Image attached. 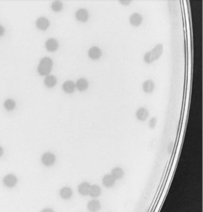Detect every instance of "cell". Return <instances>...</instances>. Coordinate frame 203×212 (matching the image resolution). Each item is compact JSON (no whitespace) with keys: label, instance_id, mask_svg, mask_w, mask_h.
Returning <instances> with one entry per match:
<instances>
[{"label":"cell","instance_id":"obj_1","mask_svg":"<svg viewBox=\"0 0 203 212\" xmlns=\"http://www.w3.org/2000/svg\"><path fill=\"white\" fill-rule=\"evenodd\" d=\"M163 51V47L161 44H158L151 51L146 53L144 56L145 62L151 63L157 59L161 56Z\"/></svg>","mask_w":203,"mask_h":212},{"label":"cell","instance_id":"obj_2","mask_svg":"<svg viewBox=\"0 0 203 212\" xmlns=\"http://www.w3.org/2000/svg\"><path fill=\"white\" fill-rule=\"evenodd\" d=\"M52 66V62L50 58L44 57L41 60L38 67L39 73L42 75H46L50 72Z\"/></svg>","mask_w":203,"mask_h":212},{"label":"cell","instance_id":"obj_3","mask_svg":"<svg viewBox=\"0 0 203 212\" xmlns=\"http://www.w3.org/2000/svg\"><path fill=\"white\" fill-rule=\"evenodd\" d=\"M59 195L61 199L65 201H68L72 198L73 191L69 186H63L59 190Z\"/></svg>","mask_w":203,"mask_h":212},{"label":"cell","instance_id":"obj_4","mask_svg":"<svg viewBox=\"0 0 203 212\" xmlns=\"http://www.w3.org/2000/svg\"><path fill=\"white\" fill-rule=\"evenodd\" d=\"M86 208L89 212H99L101 208V203L97 199H92L88 202Z\"/></svg>","mask_w":203,"mask_h":212},{"label":"cell","instance_id":"obj_5","mask_svg":"<svg viewBox=\"0 0 203 212\" xmlns=\"http://www.w3.org/2000/svg\"><path fill=\"white\" fill-rule=\"evenodd\" d=\"M56 156L53 154L51 153H46L42 156V161L45 166H52L56 162Z\"/></svg>","mask_w":203,"mask_h":212},{"label":"cell","instance_id":"obj_6","mask_svg":"<svg viewBox=\"0 0 203 212\" xmlns=\"http://www.w3.org/2000/svg\"><path fill=\"white\" fill-rule=\"evenodd\" d=\"M91 184L87 181L81 182L78 186V194L82 197H85L89 196Z\"/></svg>","mask_w":203,"mask_h":212},{"label":"cell","instance_id":"obj_7","mask_svg":"<svg viewBox=\"0 0 203 212\" xmlns=\"http://www.w3.org/2000/svg\"><path fill=\"white\" fill-rule=\"evenodd\" d=\"M116 181L111 174H107L103 176L102 178V185L106 188H111L115 186Z\"/></svg>","mask_w":203,"mask_h":212},{"label":"cell","instance_id":"obj_8","mask_svg":"<svg viewBox=\"0 0 203 212\" xmlns=\"http://www.w3.org/2000/svg\"><path fill=\"white\" fill-rule=\"evenodd\" d=\"M102 193V189L99 185L96 184L91 185L89 196L92 199H97Z\"/></svg>","mask_w":203,"mask_h":212},{"label":"cell","instance_id":"obj_9","mask_svg":"<svg viewBox=\"0 0 203 212\" xmlns=\"http://www.w3.org/2000/svg\"><path fill=\"white\" fill-rule=\"evenodd\" d=\"M4 183L7 187H13L17 183V178L12 174H10L4 178Z\"/></svg>","mask_w":203,"mask_h":212},{"label":"cell","instance_id":"obj_10","mask_svg":"<svg viewBox=\"0 0 203 212\" xmlns=\"http://www.w3.org/2000/svg\"><path fill=\"white\" fill-rule=\"evenodd\" d=\"M149 112L146 109L141 107L136 112V117L139 120L144 121L146 120L149 117Z\"/></svg>","mask_w":203,"mask_h":212},{"label":"cell","instance_id":"obj_11","mask_svg":"<svg viewBox=\"0 0 203 212\" xmlns=\"http://www.w3.org/2000/svg\"><path fill=\"white\" fill-rule=\"evenodd\" d=\"M142 21V17L138 13H133L130 18L131 24L135 26H139L141 23Z\"/></svg>","mask_w":203,"mask_h":212},{"label":"cell","instance_id":"obj_12","mask_svg":"<svg viewBox=\"0 0 203 212\" xmlns=\"http://www.w3.org/2000/svg\"><path fill=\"white\" fill-rule=\"evenodd\" d=\"M111 174L116 180H119L123 178L124 172L121 168L116 167L112 169Z\"/></svg>","mask_w":203,"mask_h":212},{"label":"cell","instance_id":"obj_13","mask_svg":"<svg viewBox=\"0 0 203 212\" xmlns=\"http://www.w3.org/2000/svg\"><path fill=\"white\" fill-rule=\"evenodd\" d=\"M36 25L38 28L42 30H44L47 29L49 26V21L46 18H40L37 20Z\"/></svg>","mask_w":203,"mask_h":212},{"label":"cell","instance_id":"obj_14","mask_svg":"<svg viewBox=\"0 0 203 212\" xmlns=\"http://www.w3.org/2000/svg\"><path fill=\"white\" fill-rule=\"evenodd\" d=\"M46 46L48 50L52 51L56 50L58 48L59 44L56 40L51 39L48 40L46 42Z\"/></svg>","mask_w":203,"mask_h":212},{"label":"cell","instance_id":"obj_15","mask_svg":"<svg viewBox=\"0 0 203 212\" xmlns=\"http://www.w3.org/2000/svg\"><path fill=\"white\" fill-rule=\"evenodd\" d=\"M154 88V83L152 80H149L145 81L143 84V89L145 92H152Z\"/></svg>","mask_w":203,"mask_h":212},{"label":"cell","instance_id":"obj_16","mask_svg":"<svg viewBox=\"0 0 203 212\" xmlns=\"http://www.w3.org/2000/svg\"><path fill=\"white\" fill-rule=\"evenodd\" d=\"M76 16L77 18L80 21L84 22L87 20L88 13L85 9H80L77 11Z\"/></svg>","mask_w":203,"mask_h":212},{"label":"cell","instance_id":"obj_17","mask_svg":"<svg viewBox=\"0 0 203 212\" xmlns=\"http://www.w3.org/2000/svg\"><path fill=\"white\" fill-rule=\"evenodd\" d=\"M101 54L100 49L97 47H93L90 48L89 52V55L90 57L92 59H96L100 57Z\"/></svg>","mask_w":203,"mask_h":212},{"label":"cell","instance_id":"obj_18","mask_svg":"<svg viewBox=\"0 0 203 212\" xmlns=\"http://www.w3.org/2000/svg\"><path fill=\"white\" fill-rule=\"evenodd\" d=\"M63 89L65 92L70 93L73 92L75 89V85L72 81H66L63 85Z\"/></svg>","mask_w":203,"mask_h":212},{"label":"cell","instance_id":"obj_19","mask_svg":"<svg viewBox=\"0 0 203 212\" xmlns=\"http://www.w3.org/2000/svg\"><path fill=\"white\" fill-rule=\"evenodd\" d=\"M56 78L54 76L51 75L46 77L44 80V83L47 87H53L56 83Z\"/></svg>","mask_w":203,"mask_h":212},{"label":"cell","instance_id":"obj_20","mask_svg":"<svg viewBox=\"0 0 203 212\" xmlns=\"http://www.w3.org/2000/svg\"><path fill=\"white\" fill-rule=\"evenodd\" d=\"M88 86L87 81L85 79L81 78L78 80L76 83L77 88L80 91L85 90Z\"/></svg>","mask_w":203,"mask_h":212},{"label":"cell","instance_id":"obj_21","mask_svg":"<svg viewBox=\"0 0 203 212\" xmlns=\"http://www.w3.org/2000/svg\"><path fill=\"white\" fill-rule=\"evenodd\" d=\"M15 106V103L11 99H8L4 103V106L7 110L10 111L12 110Z\"/></svg>","mask_w":203,"mask_h":212},{"label":"cell","instance_id":"obj_22","mask_svg":"<svg viewBox=\"0 0 203 212\" xmlns=\"http://www.w3.org/2000/svg\"><path fill=\"white\" fill-rule=\"evenodd\" d=\"M63 8V4L59 1H55L53 2L52 5L53 10L55 11H60Z\"/></svg>","mask_w":203,"mask_h":212},{"label":"cell","instance_id":"obj_23","mask_svg":"<svg viewBox=\"0 0 203 212\" xmlns=\"http://www.w3.org/2000/svg\"><path fill=\"white\" fill-rule=\"evenodd\" d=\"M157 120L155 117L152 118L149 122V126L150 128H153L156 126Z\"/></svg>","mask_w":203,"mask_h":212},{"label":"cell","instance_id":"obj_24","mask_svg":"<svg viewBox=\"0 0 203 212\" xmlns=\"http://www.w3.org/2000/svg\"><path fill=\"white\" fill-rule=\"evenodd\" d=\"M41 212H55V211L51 208H46L42 210Z\"/></svg>","mask_w":203,"mask_h":212},{"label":"cell","instance_id":"obj_25","mask_svg":"<svg viewBox=\"0 0 203 212\" xmlns=\"http://www.w3.org/2000/svg\"><path fill=\"white\" fill-rule=\"evenodd\" d=\"M4 27L0 25V36L4 34Z\"/></svg>","mask_w":203,"mask_h":212},{"label":"cell","instance_id":"obj_26","mask_svg":"<svg viewBox=\"0 0 203 212\" xmlns=\"http://www.w3.org/2000/svg\"><path fill=\"white\" fill-rule=\"evenodd\" d=\"M3 153H4V150H3L2 147H0V157L2 155H3Z\"/></svg>","mask_w":203,"mask_h":212},{"label":"cell","instance_id":"obj_27","mask_svg":"<svg viewBox=\"0 0 203 212\" xmlns=\"http://www.w3.org/2000/svg\"><path fill=\"white\" fill-rule=\"evenodd\" d=\"M122 3V4H128L129 3H130V1H121Z\"/></svg>","mask_w":203,"mask_h":212},{"label":"cell","instance_id":"obj_28","mask_svg":"<svg viewBox=\"0 0 203 212\" xmlns=\"http://www.w3.org/2000/svg\"></svg>","mask_w":203,"mask_h":212},{"label":"cell","instance_id":"obj_29","mask_svg":"<svg viewBox=\"0 0 203 212\" xmlns=\"http://www.w3.org/2000/svg\"></svg>","mask_w":203,"mask_h":212}]
</instances>
